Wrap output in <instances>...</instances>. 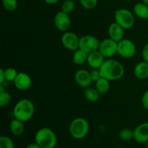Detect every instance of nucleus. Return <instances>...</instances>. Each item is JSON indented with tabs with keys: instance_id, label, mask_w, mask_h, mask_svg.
Here are the masks:
<instances>
[{
	"instance_id": "obj_38",
	"label": "nucleus",
	"mask_w": 148,
	"mask_h": 148,
	"mask_svg": "<svg viewBox=\"0 0 148 148\" xmlns=\"http://www.w3.org/2000/svg\"><path fill=\"white\" fill-rule=\"evenodd\" d=\"M116 148H125V147H116Z\"/></svg>"
},
{
	"instance_id": "obj_33",
	"label": "nucleus",
	"mask_w": 148,
	"mask_h": 148,
	"mask_svg": "<svg viewBox=\"0 0 148 148\" xmlns=\"http://www.w3.org/2000/svg\"><path fill=\"white\" fill-rule=\"evenodd\" d=\"M25 148H42V147H40V146H39L35 142V143H32L27 145Z\"/></svg>"
},
{
	"instance_id": "obj_21",
	"label": "nucleus",
	"mask_w": 148,
	"mask_h": 148,
	"mask_svg": "<svg viewBox=\"0 0 148 148\" xmlns=\"http://www.w3.org/2000/svg\"><path fill=\"white\" fill-rule=\"evenodd\" d=\"M84 95H85V98L88 100L89 102L95 103L99 100L100 95L101 94L98 92L95 88H91L90 86L88 88H85L84 91Z\"/></svg>"
},
{
	"instance_id": "obj_6",
	"label": "nucleus",
	"mask_w": 148,
	"mask_h": 148,
	"mask_svg": "<svg viewBox=\"0 0 148 148\" xmlns=\"http://www.w3.org/2000/svg\"><path fill=\"white\" fill-rule=\"evenodd\" d=\"M137 52V48L132 40L124 38L118 42L117 53L124 59H131L134 57Z\"/></svg>"
},
{
	"instance_id": "obj_19",
	"label": "nucleus",
	"mask_w": 148,
	"mask_h": 148,
	"mask_svg": "<svg viewBox=\"0 0 148 148\" xmlns=\"http://www.w3.org/2000/svg\"><path fill=\"white\" fill-rule=\"evenodd\" d=\"M88 53L85 52L84 51L78 49L75 51L73 55H72V61L74 64L77 65H82L85 64L88 61Z\"/></svg>"
},
{
	"instance_id": "obj_7",
	"label": "nucleus",
	"mask_w": 148,
	"mask_h": 148,
	"mask_svg": "<svg viewBox=\"0 0 148 148\" xmlns=\"http://www.w3.org/2000/svg\"><path fill=\"white\" fill-rule=\"evenodd\" d=\"M100 43L98 38L92 35H86L79 38V49L84 51L87 53L98 51Z\"/></svg>"
},
{
	"instance_id": "obj_24",
	"label": "nucleus",
	"mask_w": 148,
	"mask_h": 148,
	"mask_svg": "<svg viewBox=\"0 0 148 148\" xmlns=\"http://www.w3.org/2000/svg\"><path fill=\"white\" fill-rule=\"evenodd\" d=\"M75 8V3L74 0H64L62 4V11L64 12L70 14L74 11Z\"/></svg>"
},
{
	"instance_id": "obj_35",
	"label": "nucleus",
	"mask_w": 148,
	"mask_h": 148,
	"mask_svg": "<svg viewBox=\"0 0 148 148\" xmlns=\"http://www.w3.org/2000/svg\"><path fill=\"white\" fill-rule=\"evenodd\" d=\"M142 1H143V3H145V4H147V5H148V0H142Z\"/></svg>"
},
{
	"instance_id": "obj_5",
	"label": "nucleus",
	"mask_w": 148,
	"mask_h": 148,
	"mask_svg": "<svg viewBox=\"0 0 148 148\" xmlns=\"http://www.w3.org/2000/svg\"><path fill=\"white\" fill-rule=\"evenodd\" d=\"M115 22L124 30L131 29L134 25V14L132 12L126 8L116 10L114 13Z\"/></svg>"
},
{
	"instance_id": "obj_27",
	"label": "nucleus",
	"mask_w": 148,
	"mask_h": 148,
	"mask_svg": "<svg viewBox=\"0 0 148 148\" xmlns=\"http://www.w3.org/2000/svg\"><path fill=\"white\" fill-rule=\"evenodd\" d=\"M12 100V95L10 92L6 90L0 92V106L1 107L6 106L10 103Z\"/></svg>"
},
{
	"instance_id": "obj_3",
	"label": "nucleus",
	"mask_w": 148,
	"mask_h": 148,
	"mask_svg": "<svg viewBox=\"0 0 148 148\" xmlns=\"http://www.w3.org/2000/svg\"><path fill=\"white\" fill-rule=\"evenodd\" d=\"M35 142L42 148H55L57 145L58 139L51 129L43 127L36 132Z\"/></svg>"
},
{
	"instance_id": "obj_8",
	"label": "nucleus",
	"mask_w": 148,
	"mask_h": 148,
	"mask_svg": "<svg viewBox=\"0 0 148 148\" xmlns=\"http://www.w3.org/2000/svg\"><path fill=\"white\" fill-rule=\"evenodd\" d=\"M118 43L110 38L103 40L100 43L98 51L106 59H111L117 53Z\"/></svg>"
},
{
	"instance_id": "obj_9",
	"label": "nucleus",
	"mask_w": 148,
	"mask_h": 148,
	"mask_svg": "<svg viewBox=\"0 0 148 148\" xmlns=\"http://www.w3.org/2000/svg\"><path fill=\"white\" fill-rule=\"evenodd\" d=\"M53 23L56 30L61 32H66L71 25V19L69 14L59 11L55 14L53 19Z\"/></svg>"
},
{
	"instance_id": "obj_13",
	"label": "nucleus",
	"mask_w": 148,
	"mask_h": 148,
	"mask_svg": "<svg viewBox=\"0 0 148 148\" xmlns=\"http://www.w3.org/2000/svg\"><path fill=\"white\" fill-rule=\"evenodd\" d=\"M134 140L140 144H145L148 141V122L139 124L134 130Z\"/></svg>"
},
{
	"instance_id": "obj_1",
	"label": "nucleus",
	"mask_w": 148,
	"mask_h": 148,
	"mask_svg": "<svg viewBox=\"0 0 148 148\" xmlns=\"http://www.w3.org/2000/svg\"><path fill=\"white\" fill-rule=\"evenodd\" d=\"M103 77L108 80L115 81L120 79L124 75V66L118 61L113 59H107L100 68Z\"/></svg>"
},
{
	"instance_id": "obj_11",
	"label": "nucleus",
	"mask_w": 148,
	"mask_h": 148,
	"mask_svg": "<svg viewBox=\"0 0 148 148\" xmlns=\"http://www.w3.org/2000/svg\"><path fill=\"white\" fill-rule=\"evenodd\" d=\"M13 83L17 90L25 91L31 87L32 79L30 75L25 72H19Z\"/></svg>"
},
{
	"instance_id": "obj_4",
	"label": "nucleus",
	"mask_w": 148,
	"mask_h": 148,
	"mask_svg": "<svg viewBox=\"0 0 148 148\" xmlns=\"http://www.w3.org/2000/svg\"><path fill=\"white\" fill-rule=\"evenodd\" d=\"M90 124L88 120L82 117H77L69 124V132L70 135L75 140H82L88 135Z\"/></svg>"
},
{
	"instance_id": "obj_18",
	"label": "nucleus",
	"mask_w": 148,
	"mask_h": 148,
	"mask_svg": "<svg viewBox=\"0 0 148 148\" xmlns=\"http://www.w3.org/2000/svg\"><path fill=\"white\" fill-rule=\"evenodd\" d=\"M133 13L134 16L142 20L148 19V5L143 1L138 2L133 7Z\"/></svg>"
},
{
	"instance_id": "obj_32",
	"label": "nucleus",
	"mask_w": 148,
	"mask_h": 148,
	"mask_svg": "<svg viewBox=\"0 0 148 148\" xmlns=\"http://www.w3.org/2000/svg\"><path fill=\"white\" fill-rule=\"evenodd\" d=\"M6 82L5 73H4V69L3 68L0 69V84H4Z\"/></svg>"
},
{
	"instance_id": "obj_12",
	"label": "nucleus",
	"mask_w": 148,
	"mask_h": 148,
	"mask_svg": "<svg viewBox=\"0 0 148 148\" xmlns=\"http://www.w3.org/2000/svg\"><path fill=\"white\" fill-rule=\"evenodd\" d=\"M75 79L81 88H86L91 85L92 81L90 77V72L86 69H79L75 74Z\"/></svg>"
},
{
	"instance_id": "obj_22",
	"label": "nucleus",
	"mask_w": 148,
	"mask_h": 148,
	"mask_svg": "<svg viewBox=\"0 0 148 148\" xmlns=\"http://www.w3.org/2000/svg\"><path fill=\"white\" fill-rule=\"evenodd\" d=\"M119 138L124 142H129L134 139V130L130 128H124L119 132Z\"/></svg>"
},
{
	"instance_id": "obj_14",
	"label": "nucleus",
	"mask_w": 148,
	"mask_h": 148,
	"mask_svg": "<svg viewBox=\"0 0 148 148\" xmlns=\"http://www.w3.org/2000/svg\"><path fill=\"white\" fill-rule=\"evenodd\" d=\"M105 59L106 58L98 50L88 53L87 63L92 69H100L105 62Z\"/></svg>"
},
{
	"instance_id": "obj_10",
	"label": "nucleus",
	"mask_w": 148,
	"mask_h": 148,
	"mask_svg": "<svg viewBox=\"0 0 148 148\" xmlns=\"http://www.w3.org/2000/svg\"><path fill=\"white\" fill-rule=\"evenodd\" d=\"M61 42L64 47L68 50L76 51L79 49V38L72 32H64L61 37Z\"/></svg>"
},
{
	"instance_id": "obj_30",
	"label": "nucleus",
	"mask_w": 148,
	"mask_h": 148,
	"mask_svg": "<svg viewBox=\"0 0 148 148\" xmlns=\"http://www.w3.org/2000/svg\"><path fill=\"white\" fill-rule=\"evenodd\" d=\"M141 103L143 108L148 111V90L143 93V96H142Z\"/></svg>"
},
{
	"instance_id": "obj_16",
	"label": "nucleus",
	"mask_w": 148,
	"mask_h": 148,
	"mask_svg": "<svg viewBox=\"0 0 148 148\" xmlns=\"http://www.w3.org/2000/svg\"><path fill=\"white\" fill-rule=\"evenodd\" d=\"M134 74L138 79H145L148 78V63L142 61L135 65Z\"/></svg>"
},
{
	"instance_id": "obj_25",
	"label": "nucleus",
	"mask_w": 148,
	"mask_h": 148,
	"mask_svg": "<svg viewBox=\"0 0 148 148\" xmlns=\"http://www.w3.org/2000/svg\"><path fill=\"white\" fill-rule=\"evenodd\" d=\"M6 82H14L19 72L14 68L8 67L4 69Z\"/></svg>"
},
{
	"instance_id": "obj_28",
	"label": "nucleus",
	"mask_w": 148,
	"mask_h": 148,
	"mask_svg": "<svg viewBox=\"0 0 148 148\" xmlns=\"http://www.w3.org/2000/svg\"><path fill=\"white\" fill-rule=\"evenodd\" d=\"M81 6L86 10H92L98 4V0H79Z\"/></svg>"
},
{
	"instance_id": "obj_26",
	"label": "nucleus",
	"mask_w": 148,
	"mask_h": 148,
	"mask_svg": "<svg viewBox=\"0 0 148 148\" xmlns=\"http://www.w3.org/2000/svg\"><path fill=\"white\" fill-rule=\"evenodd\" d=\"M0 148H14V143L10 137L2 135L0 137Z\"/></svg>"
},
{
	"instance_id": "obj_37",
	"label": "nucleus",
	"mask_w": 148,
	"mask_h": 148,
	"mask_svg": "<svg viewBox=\"0 0 148 148\" xmlns=\"http://www.w3.org/2000/svg\"><path fill=\"white\" fill-rule=\"evenodd\" d=\"M126 1H134V0H126Z\"/></svg>"
},
{
	"instance_id": "obj_15",
	"label": "nucleus",
	"mask_w": 148,
	"mask_h": 148,
	"mask_svg": "<svg viewBox=\"0 0 148 148\" xmlns=\"http://www.w3.org/2000/svg\"><path fill=\"white\" fill-rule=\"evenodd\" d=\"M108 33L110 38L115 40L117 43L124 39V29L116 22L111 23L108 29Z\"/></svg>"
},
{
	"instance_id": "obj_29",
	"label": "nucleus",
	"mask_w": 148,
	"mask_h": 148,
	"mask_svg": "<svg viewBox=\"0 0 148 148\" xmlns=\"http://www.w3.org/2000/svg\"><path fill=\"white\" fill-rule=\"evenodd\" d=\"M90 72V77L92 82H97L98 79L102 77L100 69H92Z\"/></svg>"
},
{
	"instance_id": "obj_39",
	"label": "nucleus",
	"mask_w": 148,
	"mask_h": 148,
	"mask_svg": "<svg viewBox=\"0 0 148 148\" xmlns=\"http://www.w3.org/2000/svg\"></svg>"
},
{
	"instance_id": "obj_34",
	"label": "nucleus",
	"mask_w": 148,
	"mask_h": 148,
	"mask_svg": "<svg viewBox=\"0 0 148 148\" xmlns=\"http://www.w3.org/2000/svg\"><path fill=\"white\" fill-rule=\"evenodd\" d=\"M45 3L48 4H55L59 2L60 0H43Z\"/></svg>"
},
{
	"instance_id": "obj_23",
	"label": "nucleus",
	"mask_w": 148,
	"mask_h": 148,
	"mask_svg": "<svg viewBox=\"0 0 148 148\" xmlns=\"http://www.w3.org/2000/svg\"><path fill=\"white\" fill-rule=\"evenodd\" d=\"M2 6L4 10L9 12H14L18 7L17 0H1Z\"/></svg>"
},
{
	"instance_id": "obj_2",
	"label": "nucleus",
	"mask_w": 148,
	"mask_h": 148,
	"mask_svg": "<svg viewBox=\"0 0 148 148\" xmlns=\"http://www.w3.org/2000/svg\"><path fill=\"white\" fill-rule=\"evenodd\" d=\"M14 118L23 122L29 121L33 118L35 114V106L31 101L22 99L14 105L12 111Z\"/></svg>"
},
{
	"instance_id": "obj_20",
	"label": "nucleus",
	"mask_w": 148,
	"mask_h": 148,
	"mask_svg": "<svg viewBox=\"0 0 148 148\" xmlns=\"http://www.w3.org/2000/svg\"><path fill=\"white\" fill-rule=\"evenodd\" d=\"M95 83V89L98 90L101 95H103V94L107 93L109 91L110 89V81L108 80L107 79L104 77H101V79H98Z\"/></svg>"
},
{
	"instance_id": "obj_31",
	"label": "nucleus",
	"mask_w": 148,
	"mask_h": 148,
	"mask_svg": "<svg viewBox=\"0 0 148 148\" xmlns=\"http://www.w3.org/2000/svg\"><path fill=\"white\" fill-rule=\"evenodd\" d=\"M142 57L143 61L148 63V43L145 45L142 50Z\"/></svg>"
},
{
	"instance_id": "obj_17",
	"label": "nucleus",
	"mask_w": 148,
	"mask_h": 148,
	"mask_svg": "<svg viewBox=\"0 0 148 148\" xmlns=\"http://www.w3.org/2000/svg\"><path fill=\"white\" fill-rule=\"evenodd\" d=\"M10 131L13 135L21 136L25 132L24 122L14 118L10 123Z\"/></svg>"
},
{
	"instance_id": "obj_36",
	"label": "nucleus",
	"mask_w": 148,
	"mask_h": 148,
	"mask_svg": "<svg viewBox=\"0 0 148 148\" xmlns=\"http://www.w3.org/2000/svg\"><path fill=\"white\" fill-rule=\"evenodd\" d=\"M145 144H146V148H148V141L145 143Z\"/></svg>"
}]
</instances>
